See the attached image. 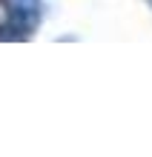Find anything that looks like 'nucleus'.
Listing matches in <instances>:
<instances>
[{"instance_id":"nucleus-1","label":"nucleus","mask_w":152,"mask_h":157,"mask_svg":"<svg viewBox=\"0 0 152 157\" xmlns=\"http://www.w3.org/2000/svg\"><path fill=\"white\" fill-rule=\"evenodd\" d=\"M6 23H0V40H26L43 20V0H3Z\"/></svg>"},{"instance_id":"nucleus-2","label":"nucleus","mask_w":152,"mask_h":157,"mask_svg":"<svg viewBox=\"0 0 152 157\" xmlns=\"http://www.w3.org/2000/svg\"><path fill=\"white\" fill-rule=\"evenodd\" d=\"M149 3H152V0H149Z\"/></svg>"}]
</instances>
